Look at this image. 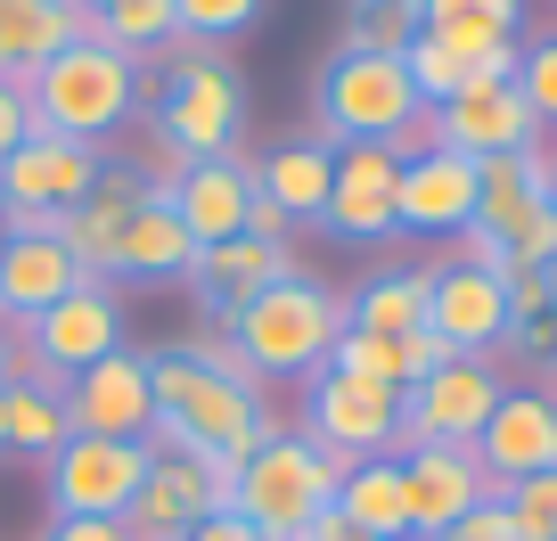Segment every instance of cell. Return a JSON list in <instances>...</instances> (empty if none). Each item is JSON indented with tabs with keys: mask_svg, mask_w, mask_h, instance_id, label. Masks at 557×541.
I'll use <instances>...</instances> for the list:
<instances>
[{
	"mask_svg": "<svg viewBox=\"0 0 557 541\" xmlns=\"http://www.w3.org/2000/svg\"><path fill=\"white\" fill-rule=\"evenodd\" d=\"M148 402H157L148 443H164V452H197V459H230V468H238L262 435H278L271 410H262V385L206 369L189 345L148 353Z\"/></svg>",
	"mask_w": 557,
	"mask_h": 541,
	"instance_id": "6da1fadb",
	"label": "cell"
},
{
	"mask_svg": "<svg viewBox=\"0 0 557 541\" xmlns=\"http://www.w3.org/2000/svg\"><path fill=\"white\" fill-rule=\"evenodd\" d=\"M25 107H34V132H66V140L107 148L148 107V66L107 50V41H66L50 66L25 74Z\"/></svg>",
	"mask_w": 557,
	"mask_h": 541,
	"instance_id": "7a4b0ae2",
	"label": "cell"
},
{
	"mask_svg": "<svg viewBox=\"0 0 557 541\" xmlns=\"http://www.w3.org/2000/svg\"><path fill=\"white\" fill-rule=\"evenodd\" d=\"M222 336L238 345V361L262 378H320L329 369V345L345 336V296H329L320 280H304V271H287V280H271L255 304H238V312L222 320Z\"/></svg>",
	"mask_w": 557,
	"mask_h": 541,
	"instance_id": "3957f363",
	"label": "cell"
},
{
	"mask_svg": "<svg viewBox=\"0 0 557 541\" xmlns=\"http://www.w3.org/2000/svg\"><path fill=\"white\" fill-rule=\"evenodd\" d=\"M336 476H345V459L320 452L312 435H262L230 476V517H246L262 541H296L336 501Z\"/></svg>",
	"mask_w": 557,
	"mask_h": 541,
	"instance_id": "277c9868",
	"label": "cell"
},
{
	"mask_svg": "<svg viewBox=\"0 0 557 541\" xmlns=\"http://www.w3.org/2000/svg\"><path fill=\"white\" fill-rule=\"evenodd\" d=\"M148 123L181 148L189 164L206 157H238V132H246V83L213 58V41H181L173 74L148 90Z\"/></svg>",
	"mask_w": 557,
	"mask_h": 541,
	"instance_id": "5b68a950",
	"label": "cell"
},
{
	"mask_svg": "<svg viewBox=\"0 0 557 541\" xmlns=\"http://www.w3.org/2000/svg\"><path fill=\"white\" fill-rule=\"evenodd\" d=\"M312 115L329 148H361V140H394L401 123L418 115V90L401 58H369V50H336L312 83Z\"/></svg>",
	"mask_w": 557,
	"mask_h": 541,
	"instance_id": "8992f818",
	"label": "cell"
},
{
	"mask_svg": "<svg viewBox=\"0 0 557 541\" xmlns=\"http://www.w3.org/2000/svg\"><path fill=\"white\" fill-rule=\"evenodd\" d=\"M230 459H197V452H164V443H148V484L132 492V508H123V533L132 541H181L197 517H213V508H230Z\"/></svg>",
	"mask_w": 557,
	"mask_h": 541,
	"instance_id": "52a82bcc",
	"label": "cell"
},
{
	"mask_svg": "<svg viewBox=\"0 0 557 541\" xmlns=\"http://www.w3.org/2000/svg\"><path fill=\"white\" fill-rule=\"evenodd\" d=\"M304 435L320 452L352 459H385L401 443V394L394 385H369V378H345V369H320L312 378V402H304Z\"/></svg>",
	"mask_w": 557,
	"mask_h": 541,
	"instance_id": "ba28073f",
	"label": "cell"
},
{
	"mask_svg": "<svg viewBox=\"0 0 557 541\" xmlns=\"http://www.w3.org/2000/svg\"><path fill=\"white\" fill-rule=\"evenodd\" d=\"M139 484H148V443H107V435H66L58 459L41 468L50 517H123Z\"/></svg>",
	"mask_w": 557,
	"mask_h": 541,
	"instance_id": "9c48e42d",
	"label": "cell"
},
{
	"mask_svg": "<svg viewBox=\"0 0 557 541\" xmlns=\"http://www.w3.org/2000/svg\"><path fill=\"white\" fill-rule=\"evenodd\" d=\"M25 345H34L41 385H58V394H66V378H83L90 361L123 353V304H115V287H107V280H83L74 296H58L41 320H25Z\"/></svg>",
	"mask_w": 557,
	"mask_h": 541,
	"instance_id": "30bf717a",
	"label": "cell"
},
{
	"mask_svg": "<svg viewBox=\"0 0 557 541\" xmlns=\"http://www.w3.org/2000/svg\"><path fill=\"white\" fill-rule=\"evenodd\" d=\"M508 385H500V369L492 361H443L435 378H418L410 394H401V443H475L484 435V419H492V402H500Z\"/></svg>",
	"mask_w": 557,
	"mask_h": 541,
	"instance_id": "8fae6325",
	"label": "cell"
},
{
	"mask_svg": "<svg viewBox=\"0 0 557 541\" xmlns=\"http://www.w3.org/2000/svg\"><path fill=\"white\" fill-rule=\"evenodd\" d=\"M107 148L66 140V132H34L17 157L0 164V213H74L99 181Z\"/></svg>",
	"mask_w": 557,
	"mask_h": 541,
	"instance_id": "7c38bea8",
	"label": "cell"
},
{
	"mask_svg": "<svg viewBox=\"0 0 557 541\" xmlns=\"http://www.w3.org/2000/svg\"><path fill=\"white\" fill-rule=\"evenodd\" d=\"M66 427L74 435H107V443H148L157 402H148V353H107L83 378H66Z\"/></svg>",
	"mask_w": 557,
	"mask_h": 541,
	"instance_id": "4fadbf2b",
	"label": "cell"
},
{
	"mask_svg": "<svg viewBox=\"0 0 557 541\" xmlns=\"http://www.w3.org/2000/svg\"><path fill=\"white\" fill-rule=\"evenodd\" d=\"M401 484H410V541H435L443 525H459L468 508H484L492 476L484 459H475V443H418V452H401Z\"/></svg>",
	"mask_w": 557,
	"mask_h": 541,
	"instance_id": "5bb4252c",
	"label": "cell"
},
{
	"mask_svg": "<svg viewBox=\"0 0 557 541\" xmlns=\"http://www.w3.org/2000/svg\"><path fill=\"white\" fill-rule=\"evenodd\" d=\"M426 329H435L443 353H459V361H484L492 345H508L500 271H468V262H443V271H426Z\"/></svg>",
	"mask_w": 557,
	"mask_h": 541,
	"instance_id": "9a60e30c",
	"label": "cell"
},
{
	"mask_svg": "<svg viewBox=\"0 0 557 541\" xmlns=\"http://www.w3.org/2000/svg\"><path fill=\"white\" fill-rule=\"evenodd\" d=\"M394 206H401V157L394 148H377V140L336 148V181H329L320 222L352 246H377V238H394Z\"/></svg>",
	"mask_w": 557,
	"mask_h": 541,
	"instance_id": "2e32d148",
	"label": "cell"
},
{
	"mask_svg": "<svg viewBox=\"0 0 557 541\" xmlns=\"http://www.w3.org/2000/svg\"><path fill=\"white\" fill-rule=\"evenodd\" d=\"M475 459H484L492 484L549 476L557 468V394H541V385H508V394L492 402L484 435H475Z\"/></svg>",
	"mask_w": 557,
	"mask_h": 541,
	"instance_id": "e0dca14e",
	"label": "cell"
},
{
	"mask_svg": "<svg viewBox=\"0 0 557 541\" xmlns=\"http://www.w3.org/2000/svg\"><path fill=\"white\" fill-rule=\"evenodd\" d=\"M468 222H475V157H459V148H426V157L401 164L394 230H418V238H459Z\"/></svg>",
	"mask_w": 557,
	"mask_h": 541,
	"instance_id": "ac0fdd59",
	"label": "cell"
},
{
	"mask_svg": "<svg viewBox=\"0 0 557 541\" xmlns=\"http://www.w3.org/2000/svg\"><path fill=\"white\" fill-rule=\"evenodd\" d=\"M435 132H443V148H459V157H517L524 140H541V123H533V107H524V90H517V74L508 83H475V90H459L451 107H435Z\"/></svg>",
	"mask_w": 557,
	"mask_h": 541,
	"instance_id": "d6986e66",
	"label": "cell"
},
{
	"mask_svg": "<svg viewBox=\"0 0 557 541\" xmlns=\"http://www.w3.org/2000/svg\"><path fill=\"white\" fill-rule=\"evenodd\" d=\"M296 271V246H262V238H222V246H197L189 255V296L206 304L213 320H230L238 304H255L271 280H287Z\"/></svg>",
	"mask_w": 557,
	"mask_h": 541,
	"instance_id": "ffe728a7",
	"label": "cell"
},
{
	"mask_svg": "<svg viewBox=\"0 0 557 541\" xmlns=\"http://www.w3.org/2000/svg\"><path fill=\"white\" fill-rule=\"evenodd\" d=\"M549 181H557L549 140H524L517 157H484L475 164V230H492V238L508 246L541 206H549Z\"/></svg>",
	"mask_w": 557,
	"mask_h": 541,
	"instance_id": "44dd1931",
	"label": "cell"
},
{
	"mask_svg": "<svg viewBox=\"0 0 557 541\" xmlns=\"http://www.w3.org/2000/svg\"><path fill=\"white\" fill-rule=\"evenodd\" d=\"M246 197H255V164L246 157H206L181 173V189L164 197V206L181 213V230H189L197 246H222V238H246Z\"/></svg>",
	"mask_w": 557,
	"mask_h": 541,
	"instance_id": "7402d4cb",
	"label": "cell"
},
{
	"mask_svg": "<svg viewBox=\"0 0 557 541\" xmlns=\"http://www.w3.org/2000/svg\"><path fill=\"white\" fill-rule=\"evenodd\" d=\"M90 271L74 262V246L66 238H9L0 246V320H41L58 296H74Z\"/></svg>",
	"mask_w": 557,
	"mask_h": 541,
	"instance_id": "603a6c76",
	"label": "cell"
},
{
	"mask_svg": "<svg viewBox=\"0 0 557 541\" xmlns=\"http://www.w3.org/2000/svg\"><path fill=\"white\" fill-rule=\"evenodd\" d=\"M66 41H90L83 0H0V83H25Z\"/></svg>",
	"mask_w": 557,
	"mask_h": 541,
	"instance_id": "cb8c5ba5",
	"label": "cell"
},
{
	"mask_svg": "<svg viewBox=\"0 0 557 541\" xmlns=\"http://www.w3.org/2000/svg\"><path fill=\"white\" fill-rule=\"evenodd\" d=\"M197 255V238L181 230V213L164 197H139L115 230V280H181Z\"/></svg>",
	"mask_w": 557,
	"mask_h": 541,
	"instance_id": "d4e9b609",
	"label": "cell"
},
{
	"mask_svg": "<svg viewBox=\"0 0 557 541\" xmlns=\"http://www.w3.org/2000/svg\"><path fill=\"white\" fill-rule=\"evenodd\" d=\"M336 517L361 525L377 541H410V484H401V459H352L336 476Z\"/></svg>",
	"mask_w": 557,
	"mask_h": 541,
	"instance_id": "484cf974",
	"label": "cell"
},
{
	"mask_svg": "<svg viewBox=\"0 0 557 541\" xmlns=\"http://www.w3.org/2000/svg\"><path fill=\"white\" fill-rule=\"evenodd\" d=\"M517 25H524V0H418V34H435L459 58L517 50Z\"/></svg>",
	"mask_w": 557,
	"mask_h": 541,
	"instance_id": "4316f807",
	"label": "cell"
},
{
	"mask_svg": "<svg viewBox=\"0 0 557 541\" xmlns=\"http://www.w3.org/2000/svg\"><path fill=\"white\" fill-rule=\"evenodd\" d=\"M329 181H336V148L329 140H287V148H271V157L255 164V189L271 197L287 222H320Z\"/></svg>",
	"mask_w": 557,
	"mask_h": 541,
	"instance_id": "83f0119b",
	"label": "cell"
},
{
	"mask_svg": "<svg viewBox=\"0 0 557 541\" xmlns=\"http://www.w3.org/2000/svg\"><path fill=\"white\" fill-rule=\"evenodd\" d=\"M66 435H74V427H66V394H58V385L25 378V385H9V394H0V452H25V459H41V468H50Z\"/></svg>",
	"mask_w": 557,
	"mask_h": 541,
	"instance_id": "f1b7e54d",
	"label": "cell"
},
{
	"mask_svg": "<svg viewBox=\"0 0 557 541\" xmlns=\"http://www.w3.org/2000/svg\"><path fill=\"white\" fill-rule=\"evenodd\" d=\"M345 329H369V336L426 329V271H377V280H361L345 304Z\"/></svg>",
	"mask_w": 557,
	"mask_h": 541,
	"instance_id": "f546056e",
	"label": "cell"
},
{
	"mask_svg": "<svg viewBox=\"0 0 557 541\" xmlns=\"http://www.w3.org/2000/svg\"><path fill=\"white\" fill-rule=\"evenodd\" d=\"M410 41H418V9L410 0H361V9H345V41H336V50L401 58Z\"/></svg>",
	"mask_w": 557,
	"mask_h": 541,
	"instance_id": "4dcf8cb0",
	"label": "cell"
},
{
	"mask_svg": "<svg viewBox=\"0 0 557 541\" xmlns=\"http://www.w3.org/2000/svg\"><path fill=\"white\" fill-rule=\"evenodd\" d=\"M500 508H508V541H557V468L500 484Z\"/></svg>",
	"mask_w": 557,
	"mask_h": 541,
	"instance_id": "1f68e13d",
	"label": "cell"
},
{
	"mask_svg": "<svg viewBox=\"0 0 557 541\" xmlns=\"http://www.w3.org/2000/svg\"><path fill=\"white\" fill-rule=\"evenodd\" d=\"M262 17V0H173V25L181 41H230Z\"/></svg>",
	"mask_w": 557,
	"mask_h": 541,
	"instance_id": "d6a6232c",
	"label": "cell"
},
{
	"mask_svg": "<svg viewBox=\"0 0 557 541\" xmlns=\"http://www.w3.org/2000/svg\"><path fill=\"white\" fill-rule=\"evenodd\" d=\"M517 90H524L541 132H557V34H541L533 50H517Z\"/></svg>",
	"mask_w": 557,
	"mask_h": 541,
	"instance_id": "836d02e7",
	"label": "cell"
},
{
	"mask_svg": "<svg viewBox=\"0 0 557 541\" xmlns=\"http://www.w3.org/2000/svg\"><path fill=\"white\" fill-rule=\"evenodd\" d=\"M34 140V107H25V83H0V164Z\"/></svg>",
	"mask_w": 557,
	"mask_h": 541,
	"instance_id": "e575fe53",
	"label": "cell"
},
{
	"mask_svg": "<svg viewBox=\"0 0 557 541\" xmlns=\"http://www.w3.org/2000/svg\"><path fill=\"white\" fill-rule=\"evenodd\" d=\"M435 541H508V508H500V492H492L484 508H468L459 525H443Z\"/></svg>",
	"mask_w": 557,
	"mask_h": 541,
	"instance_id": "d590c367",
	"label": "cell"
},
{
	"mask_svg": "<svg viewBox=\"0 0 557 541\" xmlns=\"http://www.w3.org/2000/svg\"><path fill=\"white\" fill-rule=\"evenodd\" d=\"M41 541H132V533H123V517H50Z\"/></svg>",
	"mask_w": 557,
	"mask_h": 541,
	"instance_id": "8d00e7d4",
	"label": "cell"
},
{
	"mask_svg": "<svg viewBox=\"0 0 557 541\" xmlns=\"http://www.w3.org/2000/svg\"><path fill=\"white\" fill-rule=\"evenodd\" d=\"M246 238H262V246H287V238H296V222H287V213H278L271 206V197H246Z\"/></svg>",
	"mask_w": 557,
	"mask_h": 541,
	"instance_id": "74e56055",
	"label": "cell"
},
{
	"mask_svg": "<svg viewBox=\"0 0 557 541\" xmlns=\"http://www.w3.org/2000/svg\"><path fill=\"white\" fill-rule=\"evenodd\" d=\"M181 541H262V533H255L246 517H230V508H213V517H197Z\"/></svg>",
	"mask_w": 557,
	"mask_h": 541,
	"instance_id": "f35d334b",
	"label": "cell"
},
{
	"mask_svg": "<svg viewBox=\"0 0 557 541\" xmlns=\"http://www.w3.org/2000/svg\"><path fill=\"white\" fill-rule=\"evenodd\" d=\"M0 246H9V213H0Z\"/></svg>",
	"mask_w": 557,
	"mask_h": 541,
	"instance_id": "ab89813d",
	"label": "cell"
},
{
	"mask_svg": "<svg viewBox=\"0 0 557 541\" xmlns=\"http://www.w3.org/2000/svg\"><path fill=\"white\" fill-rule=\"evenodd\" d=\"M549 213H557V181H549Z\"/></svg>",
	"mask_w": 557,
	"mask_h": 541,
	"instance_id": "60d3db41",
	"label": "cell"
},
{
	"mask_svg": "<svg viewBox=\"0 0 557 541\" xmlns=\"http://www.w3.org/2000/svg\"><path fill=\"white\" fill-rule=\"evenodd\" d=\"M83 9H107V0H83Z\"/></svg>",
	"mask_w": 557,
	"mask_h": 541,
	"instance_id": "b9f144b4",
	"label": "cell"
},
{
	"mask_svg": "<svg viewBox=\"0 0 557 541\" xmlns=\"http://www.w3.org/2000/svg\"><path fill=\"white\" fill-rule=\"evenodd\" d=\"M0 394H9V385H0Z\"/></svg>",
	"mask_w": 557,
	"mask_h": 541,
	"instance_id": "7bdbcfd3",
	"label": "cell"
},
{
	"mask_svg": "<svg viewBox=\"0 0 557 541\" xmlns=\"http://www.w3.org/2000/svg\"><path fill=\"white\" fill-rule=\"evenodd\" d=\"M549 345H557V336H549Z\"/></svg>",
	"mask_w": 557,
	"mask_h": 541,
	"instance_id": "ee69618b",
	"label": "cell"
},
{
	"mask_svg": "<svg viewBox=\"0 0 557 541\" xmlns=\"http://www.w3.org/2000/svg\"><path fill=\"white\" fill-rule=\"evenodd\" d=\"M410 9H418V0H410Z\"/></svg>",
	"mask_w": 557,
	"mask_h": 541,
	"instance_id": "f6af8a7d",
	"label": "cell"
}]
</instances>
